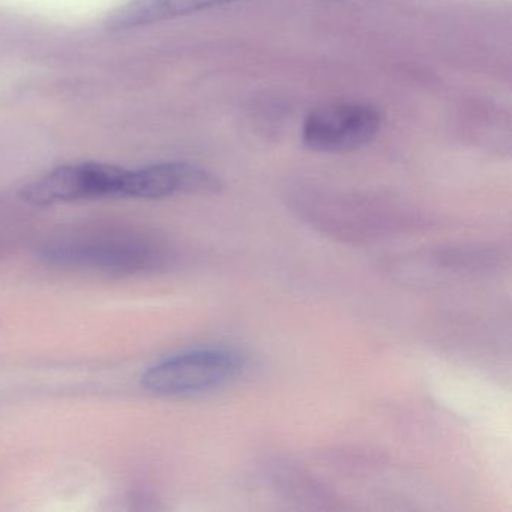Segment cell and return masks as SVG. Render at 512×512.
<instances>
[{
  "label": "cell",
  "instance_id": "2",
  "mask_svg": "<svg viewBox=\"0 0 512 512\" xmlns=\"http://www.w3.org/2000/svg\"><path fill=\"white\" fill-rule=\"evenodd\" d=\"M43 257L64 268L134 274L160 268L167 262L169 253L155 239L122 235L56 242L44 248Z\"/></svg>",
  "mask_w": 512,
  "mask_h": 512
},
{
  "label": "cell",
  "instance_id": "1",
  "mask_svg": "<svg viewBox=\"0 0 512 512\" xmlns=\"http://www.w3.org/2000/svg\"><path fill=\"white\" fill-rule=\"evenodd\" d=\"M20 196L34 206L95 199H140L139 169L103 163L71 164L35 179L23 188Z\"/></svg>",
  "mask_w": 512,
  "mask_h": 512
},
{
  "label": "cell",
  "instance_id": "5",
  "mask_svg": "<svg viewBox=\"0 0 512 512\" xmlns=\"http://www.w3.org/2000/svg\"><path fill=\"white\" fill-rule=\"evenodd\" d=\"M232 2L239 0H131L109 14L106 26L110 31H128Z\"/></svg>",
  "mask_w": 512,
  "mask_h": 512
},
{
  "label": "cell",
  "instance_id": "3",
  "mask_svg": "<svg viewBox=\"0 0 512 512\" xmlns=\"http://www.w3.org/2000/svg\"><path fill=\"white\" fill-rule=\"evenodd\" d=\"M242 370L244 361L233 350H191L152 365L143 374L142 385L163 397H187L224 388L235 382Z\"/></svg>",
  "mask_w": 512,
  "mask_h": 512
},
{
  "label": "cell",
  "instance_id": "4",
  "mask_svg": "<svg viewBox=\"0 0 512 512\" xmlns=\"http://www.w3.org/2000/svg\"><path fill=\"white\" fill-rule=\"evenodd\" d=\"M382 125L379 112L365 104H337L311 113L302 128L305 148L323 154H344L376 139Z\"/></svg>",
  "mask_w": 512,
  "mask_h": 512
}]
</instances>
